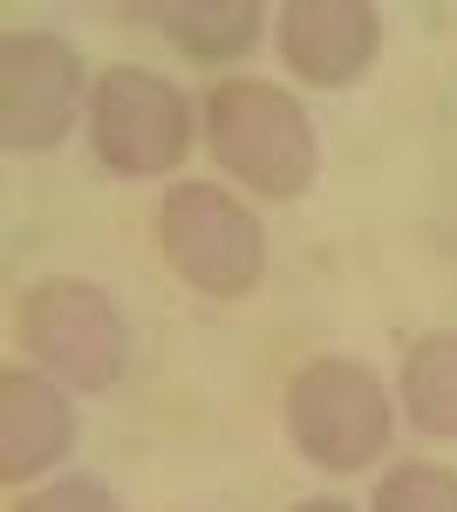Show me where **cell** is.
Listing matches in <instances>:
<instances>
[{
    "label": "cell",
    "mask_w": 457,
    "mask_h": 512,
    "mask_svg": "<svg viewBox=\"0 0 457 512\" xmlns=\"http://www.w3.org/2000/svg\"><path fill=\"white\" fill-rule=\"evenodd\" d=\"M369 512H457V478L444 472V465H423V458H410V465L382 472Z\"/></svg>",
    "instance_id": "obj_11"
},
{
    "label": "cell",
    "mask_w": 457,
    "mask_h": 512,
    "mask_svg": "<svg viewBox=\"0 0 457 512\" xmlns=\"http://www.w3.org/2000/svg\"><path fill=\"white\" fill-rule=\"evenodd\" d=\"M294 512H348V506H342V499H301Z\"/></svg>",
    "instance_id": "obj_13"
},
{
    "label": "cell",
    "mask_w": 457,
    "mask_h": 512,
    "mask_svg": "<svg viewBox=\"0 0 457 512\" xmlns=\"http://www.w3.org/2000/svg\"><path fill=\"white\" fill-rule=\"evenodd\" d=\"M14 335H21L28 362L69 390H116L130 369V321L96 280H35L14 301Z\"/></svg>",
    "instance_id": "obj_2"
},
{
    "label": "cell",
    "mask_w": 457,
    "mask_h": 512,
    "mask_svg": "<svg viewBox=\"0 0 457 512\" xmlns=\"http://www.w3.org/2000/svg\"><path fill=\"white\" fill-rule=\"evenodd\" d=\"M157 21L171 48L191 62H239V55H253L267 14H260V0H178V7H157Z\"/></svg>",
    "instance_id": "obj_9"
},
{
    "label": "cell",
    "mask_w": 457,
    "mask_h": 512,
    "mask_svg": "<svg viewBox=\"0 0 457 512\" xmlns=\"http://www.w3.org/2000/svg\"><path fill=\"white\" fill-rule=\"evenodd\" d=\"M403 410L423 437H457V328H430L403 355Z\"/></svg>",
    "instance_id": "obj_10"
},
{
    "label": "cell",
    "mask_w": 457,
    "mask_h": 512,
    "mask_svg": "<svg viewBox=\"0 0 457 512\" xmlns=\"http://www.w3.org/2000/svg\"><path fill=\"white\" fill-rule=\"evenodd\" d=\"M82 110V55L48 28H14L0 41V144L14 158L55 151Z\"/></svg>",
    "instance_id": "obj_6"
},
{
    "label": "cell",
    "mask_w": 457,
    "mask_h": 512,
    "mask_svg": "<svg viewBox=\"0 0 457 512\" xmlns=\"http://www.w3.org/2000/svg\"><path fill=\"white\" fill-rule=\"evenodd\" d=\"M382 48V14L369 0H294L280 7V55L314 89H348Z\"/></svg>",
    "instance_id": "obj_7"
},
{
    "label": "cell",
    "mask_w": 457,
    "mask_h": 512,
    "mask_svg": "<svg viewBox=\"0 0 457 512\" xmlns=\"http://www.w3.org/2000/svg\"><path fill=\"white\" fill-rule=\"evenodd\" d=\"M396 410L369 362L348 355H314L287 376V437L307 465L321 472H362L389 451Z\"/></svg>",
    "instance_id": "obj_3"
},
{
    "label": "cell",
    "mask_w": 457,
    "mask_h": 512,
    "mask_svg": "<svg viewBox=\"0 0 457 512\" xmlns=\"http://www.w3.org/2000/svg\"><path fill=\"white\" fill-rule=\"evenodd\" d=\"M14 512H123V506H116V492L96 472H62L48 485H35Z\"/></svg>",
    "instance_id": "obj_12"
},
{
    "label": "cell",
    "mask_w": 457,
    "mask_h": 512,
    "mask_svg": "<svg viewBox=\"0 0 457 512\" xmlns=\"http://www.w3.org/2000/svg\"><path fill=\"white\" fill-rule=\"evenodd\" d=\"M205 144L226 178L253 185L260 198H301L321 171V144L307 110L273 82L232 76L205 96Z\"/></svg>",
    "instance_id": "obj_1"
},
{
    "label": "cell",
    "mask_w": 457,
    "mask_h": 512,
    "mask_svg": "<svg viewBox=\"0 0 457 512\" xmlns=\"http://www.w3.org/2000/svg\"><path fill=\"white\" fill-rule=\"evenodd\" d=\"M76 444V410L48 376L7 369L0 376V478L28 485V478L55 472Z\"/></svg>",
    "instance_id": "obj_8"
},
{
    "label": "cell",
    "mask_w": 457,
    "mask_h": 512,
    "mask_svg": "<svg viewBox=\"0 0 457 512\" xmlns=\"http://www.w3.org/2000/svg\"><path fill=\"white\" fill-rule=\"evenodd\" d=\"M89 151L110 178H171L191 151V103L171 76L116 62L89 82Z\"/></svg>",
    "instance_id": "obj_5"
},
{
    "label": "cell",
    "mask_w": 457,
    "mask_h": 512,
    "mask_svg": "<svg viewBox=\"0 0 457 512\" xmlns=\"http://www.w3.org/2000/svg\"><path fill=\"white\" fill-rule=\"evenodd\" d=\"M157 246H164V267L185 280L191 294H205V301H246L260 287V274H267L260 219L232 192L205 185V178H185V185L164 192Z\"/></svg>",
    "instance_id": "obj_4"
}]
</instances>
